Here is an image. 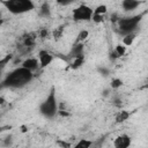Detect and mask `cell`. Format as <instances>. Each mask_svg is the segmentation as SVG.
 <instances>
[{
    "instance_id": "484cf974",
    "label": "cell",
    "mask_w": 148,
    "mask_h": 148,
    "mask_svg": "<svg viewBox=\"0 0 148 148\" xmlns=\"http://www.w3.org/2000/svg\"><path fill=\"white\" fill-rule=\"evenodd\" d=\"M118 58H119V56H118L117 52L113 50V51L110 53V59H111V60H116V59H118Z\"/></svg>"
},
{
    "instance_id": "7c38bea8",
    "label": "cell",
    "mask_w": 148,
    "mask_h": 148,
    "mask_svg": "<svg viewBox=\"0 0 148 148\" xmlns=\"http://www.w3.org/2000/svg\"><path fill=\"white\" fill-rule=\"evenodd\" d=\"M135 38H136L135 32L126 34V35H124V37H123V43H121V44H124L125 46H131V45L133 44V42H134Z\"/></svg>"
},
{
    "instance_id": "3957f363",
    "label": "cell",
    "mask_w": 148,
    "mask_h": 148,
    "mask_svg": "<svg viewBox=\"0 0 148 148\" xmlns=\"http://www.w3.org/2000/svg\"><path fill=\"white\" fill-rule=\"evenodd\" d=\"M0 3L14 15L29 13L35 9V3L31 0H0Z\"/></svg>"
},
{
    "instance_id": "ffe728a7",
    "label": "cell",
    "mask_w": 148,
    "mask_h": 148,
    "mask_svg": "<svg viewBox=\"0 0 148 148\" xmlns=\"http://www.w3.org/2000/svg\"><path fill=\"white\" fill-rule=\"evenodd\" d=\"M114 51L117 52V54H118L119 58H120V57H123V56L126 53V46H125L124 44H118V45L116 46Z\"/></svg>"
},
{
    "instance_id": "f546056e",
    "label": "cell",
    "mask_w": 148,
    "mask_h": 148,
    "mask_svg": "<svg viewBox=\"0 0 148 148\" xmlns=\"http://www.w3.org/2000/svg\"><path fill=\"white\" fill-rule=\"evenodd\" d=\"M3 102H5V99H3V97L1 96V94H0V105L1 104H3Z\"/></svg>"
},
{
    "instance_id": "44dd1931",
    "label": "cell",
    "mask_w": 148,
    "mask_h": 148,
    "mask_svg": "<svg viewBox=\"0 0 148 148\" xmlns=\"http://www.w3.org/2000/svg\"><path fill=\"white\" fill-rule=\"evenodd\" d=\"M106 12H108V7H106L105 5H99V6H97V7L94 9V14H101V15H104Z\"/></svg>"
},
{
    "instance_id": "83f0119b",
    "label": "cell",
    "mask_w": 148,
    "mask_h": 148,
    "mask_svg": "<svg viewBox=\"0 0 148 148\" xmlns=\"http://www.w3.org/2000/svg\"><path fill=\"white\" fill-rule=\"evenodd\" d=\"M20 130H21L22 133H25V132H28V126L27 125H21L20 126Z\"/></svg>"
},
{
    "instance_id": "5bb4252c",
    "label": "cell",
    "mask_w": 148,
    "mask_h": 148,
    "mask_svg": "<svg viewBox=\"0 0 148 148\" xmlns=\"http://www.w3.org/2000/svg\"><path fill=\"white\" fill-rule=\"evenodd\" d=\"M83 64H84V56L75 57L74 60H73V62L71 64V68H72V69H77V68H80Z\"/></svg>"
},
{
    "instance_id": "e0dca14e",
    "label": "cell",
    "mask_w": 148,
    "mask_h": 148,
    "mask_svg": "<svg viewBox=\"0 0 148 148\" xmlns=\"http://www.w3.org/2000/svg\"><path fill=\"white\" fill-rule=\"evenodd\" d=\"M88 36H89V31H88V30H81V31L79 32L77 37H76L75 43H83V42L88 38Z\"/></svg>"
},
{
    "instance_id": "603a6c76",
    "label": "cell",
    "mask_w": 148,
    "mask_h": 148,
    "mask_svg": "<svg viewBox=\"0 0 148 148\" xmlns=\"http://www.w3.org/2000/svg\"><path fill=\"white\" fill-rule=\"evenodd\" d=\"M12 54H7L5 58H2V59H0V68H2V67H5L8 62H9V60L12 59Z\"/></svg>"
},
{
    "instance_id": "4fadbf2b",
    "label": "cell",
    "mask_w": 148,
    "mask_h": 148,
    "mask_svg": "<svg viewBox=\"0 0 148 148\" xmlns=\"http://www.w3.org/2000/svg\"><path fill=\"white\" fill-rule=\"evenodd\" d=\"M128 118H130V112L126 111V110H121V111H119V112L117 113V116H116V123H117V124H121V123L126 121Z\"/></svg>"
},
{
    "instance_id": "8992f818",
    "label": "cell",
    "mask_w": 148,
    "mask_h": 148,
    "mask_svg": "<svg viewBox=\"0 0 148 148\" xmlns=\"http://www.w3.org/2000/svg\"><path fill=\"white\" fill-rule=\"evenodd\" d=\"M52 60H53V56L46 50H40L38 52V61L40 68H45L46 66H49L52 62Z\"/></svg>"
},
{
    "instance_id": "4dcf8cb0",
    "label": "cell",
    "mask_w": 148,
    "mask_h": 148,
    "mask_svg": "<svg viewBox=\"0 0 148 148\" xmlns=\"http://www.w3.org/2000/svg\"><path fill=\"white\" fill-rule=\"evenodd\" d=\"M3 130H5V127H0V133H1V132H2Z\"/></svg>"
},
{
    "instance_id": "277c9868",
    "label": "cell",
    "mask_w": 148,
    "mask_h": 148,
    "mask_svg": "<svg viewBox=\"0 0 148 148\" xmlns=\"http://www.w3.org/2000/svg\"><path fill=\"white\" fill-rule=\"evenodd\" d=\"M141 18H142V15H135V16L118 18L117 24H118L119 32L123 34V35H126V34H130V32H134L138 29V27H139V24L141 22Z\"/></svg>"
},
{
    "instance_id": "ac0fdd59",
    "label": "cell",
    "mask_w": 148,
    "mask_h": 148,
    "mask_svg": "<svg viewBox=\"0 0 148 148\" xmlns=\"http://www.w3.org/2000/svg\"><path fill=\"white\" fill-rule=\"evenodd\" d=\"M62 35H64V27H58V28H56V29L52 31V37H53L56 40L60 39V38L62 37Z\"/></svg>"
},
{
    "instance_id": "8fae6325",
    "label": "cell",
    "mask_w": 148,
    "mask_h": 148,
    "mask_svg": "<svg viewBox=\"0 0 148 148\" xmlns=\"http://www.w3.org/2000/svg\"><path fill=\"white\" fill-rule=\"evenodd\" d=\"M36 43V34H28L23 39V46L25 47H32Z\"/></svg>"
},
{
    "instance_id": "5b68a950",
    "label": "cell",
    "mask_w": 148,
    "mask_h": 148,
    "mask_svg": "<svg viewBox=\"0 0 148 148\" xmlns=\"http://www.w3.org/2000/svg\"><path fill=\"white\" fill-rule=\"evenodd\" d=\"M94 14V9H91L89 6L87 5H80L79 7H76L75 9H73V20L76 22L80 21H84L88 22L91 20V16Z\"/></svg>"
},
{
    "instance_id": "f1b7e54d",
    "label": "cell",
    "mask_w": 148,
    "mask_h": 148,
    "mask_svg": "<svg viewBox=\"0 0 148 148\" xmlns=\"http://www.w3.org/2000/svg\"><path fill=\"white\" fill-rule=\"evenodd\" d=\"M60 146H62V147H71V143H67V142H65V141H59L58 142Z\"/></svg>"
},
{
    "instance_id": "52a82bcc",
    "label": "cell",
    "mask_w": 148,
    "mask_h": 148,
    "mask_svg": "<svg viewBox=\"0 0 148 148\" xmlns=\"http://www.w3.org/2000/svg\"><path fill=\"white\" fill-rule=\"evenodd\" d=\"M131 142H132V139L130 135L127 134H120L118 135L114 141H113V146L116 148H127L131 146Z\"/></svg>"
},
{
    "instance_id": "d6986e66",
    "label": "cell",
    "mask_w": 148,
    "mask_h": 148,
    "mask_svg": "<svg viewBox=\"0 0 148 148\" xmlns=\"http://www.w3.org/2000/svg\"><path fill=\"white\" fill-rule=\"evenodd\" d=\"M123 86V80L119 77H114L111 80V88L112 89H118Z\"/></svg>"
},
{
    "instance_id": "30bf717a",
    "label": "cell",
    "mask_w": 148,
    "mask_h": 148,
    "mask_svg": "<svg viewBox=\"0 0 148 148\" xmlns=\"http://www.w3.org/2000/svg\"><path fill=\"white\" fill-rule=\"evenodd\" d=\"M83 50H84V44L83 43H75L69 52V56H72L73 58L79 57V56H83Z\"/></svg>"
},
{
    "instance_id": "7a4b0ae2",
    "label": "cell",
    "mask_w": 148,
    "mask_h": 148,
    "mask_svg": "<svg viewBox=\"0 0 148 148\" xmlns=\"http://www.w3.org/2000/svg\"><path fill=\"white\" fill-rule=\"evenodd\" d=\"M39 113L47 118V119H52L58 114V101H57V95H56V87L52 86L49 95L46 96V98L39 104Z\"/></svg>"
},
{
    "instance_id": "d6a6232c",
    "label": "cell",
    "mask_w": 148,
    "mask_h": 148,
    "mask_svg": "<svg viewBox=\"0 0 148 148\" xmlns=\"http://www.w3.org/2000/svg\"><path fill=\"white\" fill-rule=\"evenodd\" d=\"M0 18H1V15H0ZM0 23H1V20H0Z\"/></svg>"
},
{
    "instance_id": "d4e9b609",
    "label": "cell",
    "mask_w": 148,
    "mask_h": 148,
    "mask_svg": "<svg viewBox=\"0 0 148 148\" xmlns=\"http://www.w3.org/2000/svg\"><path fill=\"white\" fill-rule=\"evenodd\" d=\"M56 1H57V3L60 5V6H68V5L73 3L75 0H56Z\"/></svg>"
},
{
    "instance_id": "4316f807",
    "label": "cell",
    "mask_w": 148,
    "mask_h": 148,
    "mask_svg": "<svg viewBox=\"0 0 148 148\" xmlns=\"http://www.w3.org/2000/svg\"><path fill=\"white\" fill-rule=\"evenodd\" d=\"M98 72H99L102 75H104V76H106V75L109 74V71H108L106 68H104V67H102V68H98Z\"/></svg>"
},
{
    "instance_id": "9a60e30c",
    "label": "cell",
    "mask_w": 148,
    "mask_h": 148,
    "mask_svg": "<svg viewBox=\"0 0 148 148\" xmlns=\"http://www.w3.org/2000/svg\"><path fill=\"white\" fill-rule=\"evenodd\" d=\"M39 15L43 16V17H49L51 15V9H50V6L47 2H44L40 8H39Z\"/></svg>"
},
{
    "instance_id": "ba28073f",
    "label": "cell",
    "mask_w": 148,
    "mask_h": 148,
    "mask_svg": "<svg viewBox=\"0 0 148 148\" xmlns=\"http://www.w3.org/2000/svg\"><path fill=\"white\" fill-rule=\"evenodd\" d=\"M141 3H142L141 0H123L121 7L125 12H131V10L136 9Z\"/></svg>"
},
{
    "instance_id": "2e32d148",
    "label": "cell",
    "mask_w": 148,
    "mask_h": 148,
    "mask_svg": "<svg viewBox=\"0 0 148 148\" xmlns=\"http://www.w3.org/2000/svg\"><path fill=\"white\" fill-rule=\"evenodd\" d=\"M91 145H92V141L86 140V139H81L77 143L74 145V148H89Z\"/></svg>"
},
{
    "instance_id": "7402d4cb",
    "label": "cell",
    "mask_w": 148,
    "mask_h": 148,
    "mask_svg": "<svg viewBox=\"0 0 148 148\" xmlns=\"http://www.w3.org/2000/svg\"><path fill=\"white\" fill-rule=\"evenodd\" d=\"M91 20H92V22H95V23H102V22L104 21V15H101V14H92Z\"/></svg>"
},
{
    "instance_id": "9c48e42d",
    "label": "cell",
    "mask_w": 148,
    "mask_h": 148,
    "mask_svg": "<svg viewBox=\"0 0 148 148\" xmlns=\"http://www.w3.org/2000/svg\"><path fill=\"white\" fill-rule=\"evenodd\" d=\"M22 67L28 68L31 72H34L39 67V61L37 58H27L25 60L22 61Z\"/></svg>"
},
{
    "instance_id": "1f68e13d",
    "label": "cell",
    "mask_w": 148,
    "mask_h": 148,
    "mask_svg": "<svg viewBox=\"0 0 148 148\" xmlns=\"http://www.w3.org/2000/svg\"><path fill=\"white\" fill-rule=\"evenodd\" d=\"M0 76H1V68H0Z\"/></svg>"
},
{
    "instance_id": "6da1fadb",
    "label": "cell",
    "mask_w": 148,
    "mask_h": 148,
    "mask_svg": "<svg viewBox=\"0 0 148 148\" xmlns=\"http://www.w3.org/2000/svg\"><path fill=\"white\" fill-rule=\"evenodd\" d=\"M34 79V74L30 69L24 68V67H18L6 75V77L2 80L1 86L2 87H8V88H22L27 86L31 80Z\"/></svg>"
},
{
    "instance_id": "cb8c5ba5",
    "label": "cell",
    "mask_w": 148,
    "mask_h": 148,
    "mask_svg": "<svg viewBox=\"0 0 148 148\" xmlns=\"http://www.w3.org/2000/svg\"><path fill=\"white\" fill-rule=\"evenodd\" d=\"M38 35H39V37H40L42 39H45V38H47V37H49L50 31H49L47 29H45V28H44V29H40V30H39V34H38Z\"/></svg>"
}]
</instances>
